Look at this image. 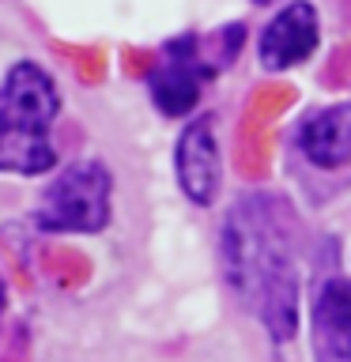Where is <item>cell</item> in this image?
Segmentation results:
<instances>
[{
	"label": "cell",
	"mask_w": 351,
	"mask_h": 362,
	"mask_svg": "<svg viewBox=\"0 0 351 362\" xmlns=\"http://www.w3.org/2000/svg\"><path fill=\"white\" fill-rule=\"evenodd\" d=\"M313 351L321 362H351V279H325L317 291Z\"/></svg>",
	"instance_id": "cell-7"
},
{
	"label": "cell",
	"mask_w": 351,
	"mask_h": 362,
	"mask_svg": "<svg viewBox=\"0 0 351 362\" xmlns=\"http://www.w3.org/2000/svg\"><path fill=\"white\" fill-rule=\"evenodd\" d=\"M110 170L102 163H76L68 166L34 211V223L45 234H95L110 223Z\"/></svg>",
	"instance_id": "cell-3"
},
{
	"label": "cell",
	"mask_w": 351,
	"mask_h": 362,
	"mask_svg": "<svg viewBox=\"0 0 351 362\" xmlns=\"http://www.w3.org/2000/svg\"><path fill=\"white\" fill-rule=\"evenodd\" d=\"M253 4H276V0H253Z\"/></svg>",
	"instance_id": "cell-10"
},
{
	"label": "cell",
	"mask_w": 351,
	"mask_h": 362,
	"mask_svg": "<svg viewBox=\"0 0 351 362\" xmlns=\"http://www.w3.org/2000/svg\"><path fill=\"white\" fill-rule=\"evenodd\" d=\"M174 170H178V185L181 192L208 208L219 197V181H223V163H219V144H215V124L212 117L189 121L178 136V151H174Z\"/></svg>",
	"instance_id": "cell-5"
},
{
	"label": "cell",
	"mask_w": 351,
	"mask_h": 362,
	"mask_svg": "<svg viewBox=\"0 0 351 362\" xmlns=\"http://www.w3.org/2000/svg\"><path fill=\"white\" fill-rule=\"evenodd\" d=\"M61 113L50 72L19 61L0 83V174H45L57 163L53 121Z\"/></svg>",
	"instance_id": "cell-2"
},
{
	"label": "cell",
	"mask_w": 351,
	"mask_h": 362,
	"mask_svg": "<svg viewBox=\"0 0 351 362\" xmlns=\"http://www.w3.org/2000/svg\"><path fill=\"white\" fill-rule=\"evenodd\" d=\"M215 76V64L200 53V42L185 34L166 45V57L151 72V98L166 117H185L197 106L204 83Z\"/></svg>",
	"instance_id": "cell-4"
},
{
	"label": "cell",
	"mask_w": 351,
	"mask_h": 362,
	"mask_svg": "<svg viewBox=\"0 0 351 362\" xmlns=\"http://www.w3.org/2000/svg\"><path fill=\"white\" fill-rule=\"evenodd\" d=\"M0 310H4V283H0Z\"/></svg>",
	"instance_id": "cell-9"
},
{
	"label": "cell",
	"mask_w": 351,
	"mask_h": 362,
	"mask_svg": "<svg viewBox=\"0 0 351 362\" xmlns=\"http://www.w3.org/2000/svg\"><path fill=\"white\" fill-rule=\"evenodd\" d=\"M223 276L253 310L272 339H291L299 325V219L272 192H249L226 211Z\"/></svg>",
	"instance_id": "cell-1"
},
{
	"label": "cell",
	"mask_w": 351,
	"mask_h": 362,
	"mask_svg": "<svg viewBox=\"0 0 351 362\" xmlns=\"http://www.w3.org/2000/svg\"><path fill=\"white\" fill-rule=\"evenodd\" d=\"M299 147L321 170H336V166L351 163V102H336L328 110H317L302 124Z\"/></svg>",
	"instance_id": "cell-8"
},
{
	"label": "cell",
	"mask_w": 351,
	"mask_h": 362,
	"mask_svg": "<svg viewBox=\"0 0 351 362\" xmlns=\"http://www.w3.org/2000/svg\"><path fill=\"white\" fill-rule=\"evenodd\" d=\"M317 38H321V34H317L313 4L310 0H291V4L260 30V42H257L260 64H265L268 72H283V68L302 64L306 57L317 49Z\"/></svg>",
	"instance_id": "cell-6"
}]
</instances>
